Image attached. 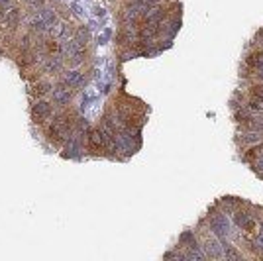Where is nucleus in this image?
I'll return each instance as SVG.
<instances>
[{
  "mask_svg": "<svg viewBox=\"0 0 263 261\" xmlns=\"http://www.w3.org/2000/svg\"><path fill=\"white\" fill-rule=\"evenodd\" d=\"M55 114V106L50 99H38L32 104V120L34 124L45 126L51 120V116Z\"/></svg>",
  "mask_w": 263,
  "mask_h": 261,
  "instance_id": "nucleus-1",
  "label": "nucleus"
},
{
  "mask_svg": "<svg viewBox=\"0 0 263 261\" xmlns=\"http://www.w3.org/2000/svg\"><path fill=\"white\" fill-rule=\"evenodd\" d=\"M50 100L53 102V106H57V108H67L71 104V100H73V88L67 87L65 83L59 81L57 85H53V88H51Z\"/></svg>",
  "mask_w": 263,
  "mask_h": 261,
  "instance_id": "nucleus-2",
  "label": "nucleus"
},
{
  "mask_svg": "<svg viewBox=\"0 0 263 261\" xmlns=\"http://www.w3.org/2000/svg\"><path fill=\"white\" fill-rule=\"evenodd\" d=\"M51 88H53V83H51L47 77H39L36 81H32L28 85V94L32 100H38V99H47L51 94Z\"/></svg>",
  "mask_w": 263,
  "mask_h": 261,
  "instance_id": "nucleus-3",
  "label": "nucleus"
},
{
  "mask_svg": "<svg viewBox=\"0 0 263 261\" xmlns=\"http://www.w3.org/2000/svg\"><path fill=\"white\" fill-rule=\"evenodd\" d=\"M63 67H65V57L63 55H47L45 61L41 63L39 71H41L43 77H51V75L63 73Z\"/></svg>",
  "mask_w": 263,
  "mask_h": 261,
  "instance_id": "nucleus-4",
  "label": "nucleus"
},
{
  "mask_svg": "<svg viewBox=\"0 0 263 261\" xmlns=\"http://www.w3.org/2000/svg\"><path fill=\"white\" fill-rule=\"evenodd\" d=\"M20 24H22V12H20V6L12 4L10 8H6V20H4V28L8 34H18L20 30Z\"/></svg>",
  "mask_w": 263,
  "mask_h": 261,
  "instance_id": "nucleus-5",
  "label": "nucleus"
},
{
  "mask_svg": "<svg viewBox=\"0 0 263 261\" xmlns=\"http://www.w3.org/2000/svg\"><path fill=\"white\" fill-rule=\"evenodd\" d=\"M208 222H210L214 236H218L220 240H226V238L230 236V224H228L224 214H210Z\"/></svg>",
  "mask_w": 263,
  "mask_h": 261,
  "instance_id": "nucleus-6",
  "label": "nucleus"
},
{
  "mask_svg": "<svg viewBox=\"0 0 263 261\" xmlns=\"http://www.w3.org/2000/svg\"><path fill=\"white\" fill-rule=\"evenodd\" d=\"M87 148L90 151H104L106 149V139L101 128H90L87 132Z\"/></svg>",
  "mask_w": 263,
  "mask_h": 261,
  "instance_id": "nucleus-7",
  "label": "nucleus"
},
{
  "mask_svg": "<svg viewBox=\"0 0 263 261\" xmlns=\"http://www.w3.org/2000/svg\"><path fill=\"white\" fill-rule=\"evenodd\" d=\"M165 8L161 4H151V6H146L144 8V14H141V22H163L165 18Z\"/></svg>",
  "mask_w": 263,
  "mask_h": 261,
  "instance_id": "nucleus-8",
  "label": "nucleus"
},
{
  "mask_svg": "<svg viewBox=\"0 0 263 261\" xmlns=\"http://www.w3.org/2000/svg\"><path fill=\"white\" fill-rule=\"evenodd\" d=\"M61 83H65L67 87L71 88H77L83 85V81H85V77H83V73L79 71V69H67L65 73L61 75V79H59Z\"/></svg>",
  "mask_w": 263,
  "mask_h": 261,
  "instance_id": "nucleus-9",
  "label": "nucleus"
},
{
  "mask_svg": "<svg viewBox=\"0 0 263 261\" xmlns=\"http://www.w3.org/2000/svg\"><path fill=\"white\" fill-rule=\"evenodd\" d=\"M204 253L206 255H210V257H224V248H222V240L220 242H216V240H210V238H206L204 240Z\"/></svg>",
  "mask_w": 263,
  "mask_h": 261,
  "instance_id": "nucleus-10",
  "label": "nucleus"
},
{
  "mask_svg": "<svg viewBox=\"0 0 263 261\" xmlns=\"http://www.w3.org/2000/svg\"><path fill=\"white\" fill-rule=\"evenodd\" d=\"M85 50L77 51L75 55H71V57H65V65L69 67V69H77V67H81L83 63H85Z\"/></svg>",
  "mask_w": 263,
  "mask_h": 261,
  "instance_id": "nucleus-11",
  "label": "nucleus"
},
{
  "mask_svg": "<svg viewBox=\"0 0 263 261\" xmlns=\"http://www.w3.org/2000/svg\"><path fill=\"white\" fill-rule=\"evenodd\" d=\"M246 63H248L250 67H253L255 71H261L263 69V51H253L250 57L246 59Z\"/></svg>",
  "mask_w": 263,
  "mask_h": 261,
  "instance_id": "nucleus-12",
  "label": "nucleus"
},
{
  "mask_svg": "<svg viewBox=\"0 0 263 261\" xmlns=\"http://www.w3.org/2000/svg\"><path fill=\"white\" fill-rule=\"evenodd\" d=\"M73 39H75L81 48H85L88 41H90V34H88L87 28H77L75 34H73Z\"/></svg>",
  "mask_w": 263,
  "mask_h": 261,
  "instance_id": "nucleus-13",
  "label": "nucleus"
},
{
  "mask_svg": "<svg viewBox=\"0 0 263 261\" xmlns=\"http://www.w3.org/2000/svg\"><path fill=\"white\" fill-rule=\"evenodd\" d=\"M246 108H248L250 112H257V114H263V97H255V94H251V99L248 100Z\"/></svg>",
  "mask_w": 263,
  "mask_h": 261,
  "instance_id": "nucleus-14",
  "label": "nucleus"
},
{
  "mask_svg": "<svg viewBox=\"0 0 263 261\" xmlns=\"http://www.w3.org/2000/svg\"><path fill=\"white\" fill-rule=\"evenodd\" d=\"M26 4H28V12L38 14L45 6V0H26Z\"/></svg>",
  "mask_w": 263,
  "mask_h": 261,
  "instance_id": "nucleus-15",
  "label": "nucleus"
},
{
  "mask_svg": "<svg viewBox=\"0 0 263 261\" xmlns=\"http://www.w3.org/2000/svg\"><path fill=\"white\" fill-rule=\"evenodd\" d=\"M242 141H244V144H259V141H261L259 132H250V130H248V134L242 136Z\"/></svg>",
  "mask_w": 263,
  "mask_h": 261,
  "instance_id": "nucleus-16",
  "label": "nucleus"
},
{
  "mask_svg": "<svg viewBox=\"0 0 263 261\" xmlns=\"http://www.w3.org/2000/svg\"><path fill=\"white\" fill-rule=\"evenodd\" d=\"M4 20H6V8L0 6V28H4Z\"/></svg>",
  "mask_w": 263,
  "mask_h": 261,
  "instance_id": "nucleus-17",
  "label": "nucleus"
},
{
  "mask_svg": "<svg viewBox=\"0 0 263 261\" xmlns=\"http://www.w3.org/2000/svg\"><path fill=\"white\" fill-rule=\"evenodd\" d=\"M14 4V0H0V6H4V8H10Z\"/></svg>",
  "mask_w": 263,
  "mask_h": 261,
  "instance_id": "nucleus-18",
  "label": "nucleus"
},
{
  "mask_svg": "<svg viewBox=\"0 0 263 261\" xmlns=\"http://www.w3.org/2000/svg\"><path fill=\"white\" fill-rule=\"evenodd\" d=\"M259 230H261V232H263V220H261V222H259Z\"/></svg>",
  "mask_w": 263,
  "mask_h": 261,
  "instance_id": "nucleus-19",
  "label": "nucleus"
}]
</instances>
